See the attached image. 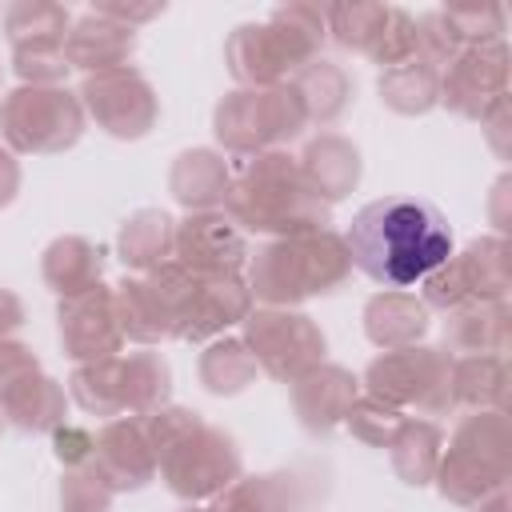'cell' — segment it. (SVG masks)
<instances>
[{
    "label": "cell",
    "instance_id": "cell-45",
    "mask_svg": "<svg viewBox=\"0 0 512 512\" xmlns=\"http://www.w3.org/2000/svg\"><path fill=\"white\" fill-rule=\"evenodd\" d=\"M92 12H100V16L116 20V24L136 28V24L152 20V16H160V12H164V4H92Z\"/></svg>",
    "mask_w": 512,
    "mask_h": 512
},
{
    "label": "cell",
    "instance_id": "cell-5",
    "mask_svg": "<svg viewBox=\"0 0 512 512\" xmlns=\"http://www.w3.org/2000/svg\"><path fill=\"white\" fill-rule=\"evenodd\" d=\"M512 468V428L504 412H476L464 416L448 440V452L436 464V484L452 504L472 508L488 492L508 484Z\"/></svg>",
    "mask_w": 512,
    "mask_h": 512
},
{
    "label": "cell",
    "instance_id": "cell-37",
    "mask_svg": "<svg viewBox=\"0 0 512 512\" xmlns=\"http://www.w3.org/2000/svg\"><path fill=\"white\" fill-rule=\"evenodd\" d=\"M4 28H8L12 48L16 44H36V40H64L68 36V12L60 4L20 0L4 12Z\"/></svg>",
    "mask_w": 512,
    "mask_h": 512
},
{
    "label": "cell",
    "instance_id": "cell-11",
    "mask_svg": "<svg viewBox=\"0 0 512 512\" xmlns=\"http://www.w3.org/2000/svg\"><path fill=\"white\" fill-rule=\"evenodd\" d=\"M244 344L260 372L280 384L300 380L316 364H324V332L312 316L292 308H260L244 320Z\"/></svg>",
    "mask_w": 512,
    "mask_h": 512
},
{
    "label": "cell",
    "instance_id": "cell-38",
    "mask_svg": "<svg viewBox=\"0 0 512 512\" xmlns=\"http://www.w3.org/2000/svg\"><path fill=\"white\" fill-rule=\"evenodd\" d=\"M12 68L24 84L36 88H52L68 76V60H64V40H36V44H16L12 48Z\"/></svg>",
    "mask_w": 512,
    "mask_h": 512
},
{
    "label": "cell",
    "instance_id": "cell-44",
    "mask_svg": "<svg viewBox=\"0 0 512 512\" xmlns=\"http://www.w3.org/2000/svg\"><path fill=\"white\" fill-rule=\"evenodd\" d=\"M32 372H40V360L32 356V348L20 340H0V392Z\"/></svg>",
    "mask_w": 512,
    "mask_h": 512
},
{
    "label": "cell",
    "instance_id": "cell-21",
    "mask_svg": "<svg viewBox=\"0 0 512 512\" xmlns=\"http://www.w3.org/2000/svg\"><path fill=\"white\" fill-rule=\"evenodd\" d=\"M312 504V488L296 472L268 476H236L208 512H304Z\"/></svg>",
    "mask_w": 512,
    "mask_h": 512
},
{
    "label": "cell",
    "instance_id": "cell-17",
    "mask_svg": "<svg viewBox=\"0 0 512 512\" xmlns=\"http://www.w3.org/2000/svg\"><path fill=\"white\" fill-rule=\"evenodd\" d=\"M88 464L104 476V484L112 492L144 488L156 476V452L140 428V416L136 420H108L96 432V452Z\"/></svg>",
    "mask_w": 512,
    "mask_h": 512
},
{
    "label": "cell",
    "instance_id": "cell-1",
    "mask_svg": "<svg viewBox=\"0 0 512 512\" xmlns=\"http://www.w3.org/2000/svg\"><path fill=\"white\" fill-rule=\"evenodd\" d=\"M344 244L352 268H360L368 280L408 288L452 256V228L428 200L384 196L352 216Z\"/></svg>",
    "mask_w": 512,
    "mask_h": 512
},
{
    "label": "cell",
    "instance_id": "cell-4",
    "mask_svg": "<svg viewBox=\"0 0 512 512\" xmlns=\"http://www.w3.org/2000/svg\"><path fill=\"white\" fill-rule=\"evenodd\" d=\"M320 44H324V8L284 4L268 16V24H240L228 36L224 60L244 88H272V84H288V76L312 64L320 56Z\"/></svg>",
    "mask_w": 512,
    "mask_h": 512
},
{
    "label": "cell",
    "instance_id": "cell-12",
    "mask_svg": "<svg viewBox=\"0 0 512 512\" xmlns=\"http://www.w3.org/2000/svg\"><path fill=\"white\" fill-rule=\"evenodd\" d=\"M76 96H80L84 112L116 140H140L160 116V100H156L152 84L128 64L88 76Z\"/></svg>",
    "mask_w": 512,
    "mask_h": 512
},
{
    "label": "cell",
    "instance_id": "cell-47",
    "mask_svg": "<svg viewBox=\"0 0 512 512\" xmlns=\"http://www.w3.org/2000/svg\"><path fill=\"white\" fill-rule=\"evenodd\" d=\"M16 192H20V164H16V156L8 148H0V208L12 204Z\"/></svg>",
    "mask_w": 512,
    "mask_h": 512
},
{
    "label": "cell",
    "instance_id": "cell-41",
    "mask_svg": "<svg viewBox=\"0 0 512 512\" xmlns=\"http://www.w3.org/2000/svg\"><path fill=\"white\" fill-rule=\"evenodd\" d=\"M380 68H396V64H408L416 60V20L404 12V8H388L384 16V28L368 52Z\"/></svg>",
    "mask_w": 512,
    "mask_h": 512
},
{
    "label": "cell",
    "instance_id": "cell-20",
    "mask_svg": "<svg viewBox=\"0 0 512 512\" xmlns=\"http://www.w3.org/2000/svg\"><path fill=\"white\" fill-rule=\"evenodd\" d=\"M296 164H300V176L308 180V188L324 204L344 200L356 188V180H360V148L352 140H344L340 132L316 136Z\"/></svg>",
    "mask_w": 512,
    "mask_h": 512
},
{
    "label": "cell",
    "instance_id": "cell-13",
    "mask_svg": "<svg viewBox=\"0 0 512 512\" xmlns=\"http://www.w3.org/2000/svg\"><path fill=\"white\" fill-rule=\"evenodd\" d=\"M508 96V48L504 40L464 44L440 72V100L468 120H484Z\"/></svg>",
    "mask_w": 512,
    "mask_h": 512
},
{
    "label": "cell",
    "instance_id": "cell-30",
    "mask_svg": "<svg viewBox=\"0 0 512 512\" xmlns=\"http://www.w3.org/2000/svg\"><path fill=\"white\" fill-rule=\"evenodd\" d=\"M288 84L300 92L304 112H308V124H332L348 108V100H352L348 72L340 64H332V60H320V56L312 64H304Z\"/></svg>",
    "mask_w": 512,
    "mask_h": 512
},
{
    "label": "cell",
    "instance_id": "cell-22",
    "mask_svg": "<svg viewBox=\"0 0 512 512\" xmlns=\"http://www.w3.org/2000/svg\"><path fill=\"white\" fill-rule=\"evenodd\" d=\"M112 292H116L124 340H136V344L176 340V316H172L164 292L152 284V276H124Z\"/></svg>",
    "mask_w": 512,
    "mask_h": 512
},
{
    "label": "cell",
    "instance_id": "cell-49",
    "mask_svg": "<svg viewBox=\"0 0 512 512\" xmlns=\"http://www.w3.org/2000/svg\"><path fill=\"white\" fill-rule=\"evenodd\" d=\"M0 424H4V416H0Z\"/></svg>",
    "mask_w": 512,
    "mask_h": 512
},
{
    "label": "cell",
    "instance_id": "cell-35",
    "mask_svg": "<svg viewBox=\"0 0 512 512\" xmlns=\"http://www.w3.org/2000/svg\"><path fill=\"white\" fill-rule=\"evenodd\" d=\"M120 368H124V412L128 416H148L164 408L172 372L160 352H128L120 356Z\"/></svg>",
    "mask_w": 512,
    "mask_h": 512
},
{
    "label": "cell",
    "instance_id": "cell-27",
    "mask_svg": "<svg viewBox=\"0 0 512 512\" xmlns=\"http://www.w3.org/2000/svg\"><path fill=\"white\" fill-rule=\"evenodd\" d=\"M0 416H8V424L24 432H52L56 424H64V388L52 376L32 372L0 392Z\"/></svg>",
    "mask_w": 512,
    "mask_h": 512
},
{
    "label": "cell",
    "instance_id": "cell-9",
    "mask_svg": "<svg viewBox=\"0 0 512 512\" xmlns=\"http://www.w3.org/2000/svg\"><path fill=\"white\" fill-rule=\"evenodd\" d=\"M240 448L236 440L200 420L196 428H188L180 440H172L160 456H156V468L164 476V484L180 496V500H208V496H220L236 476H240Z\"/></svg>",
    "mask_w": 512,
    "mask_h": 512
},
{
    "label": "cell",
    "instance_id": "cell-46",
    "mask_svg": "<svg viewBox=\"0 0 512 512\" xmlns=\"http://www.w3.org/2000/svg\"><path fill=\"white\" fill-rule=\"evenodd\" d=\"M20 324H24V304H20V296L8 292V288H0V340H8Z\"/></svg>",
    "mask_w": 512,
    "mask_h": 512
},
{
    "label": "cell",
    "instance_id": "cell-29",
    "mask_svg": "<svg viewBox=\"0 0 512 512\" xmlns=\"http://www.w3.org/2000/svg\"><path fill=\"white\" fill-rule=\"evenodd\" d=\"M440 444H444V436L432 420H400V428L388 440L392 472L412 488L428 484L440 464Z\"/></svg>",
    "mask_w": 512,
    "mask_h": 512
},
{
    "label": "cell",
    "instance_id": "cell-26",
    "mask_svg": "<svg viewBox=\"0 0 512 512\" xmlns=\"http://www.w3.org/2000/svg\"><path fill=\"white\" fill-rule=\"evenodd\" d=\"M40 272H44V284L52 292H60V300H64V296H76V292H88L100 284L104 252L84 236H56L44 248Z\"/></svg>",
    "mask_w": 512,
    "mask_h": 512
},
{
    "label": "cell",
    "instance_id": "cell-28",
    "mask_svg": "<svg viewBox=\"0 0 512 512\" xmlns=\"http://www.w3.org/2000/svg\"><path fill=\"white\" fill-rule=\"evenodd\" d=\"M176 252V220L160 208H140L124 220L120 228V260L124 268L136 272H152L160 264H168Z\"/></svg>",
    "mask_w": 512,
    "mask_h": 512
},
{
    "label": "cell",
    "instance_id": "cell-32",
    "mask_svg": "<svg viewBox=\"0 0 512 512\" xmlns=\"http://www.w3.org/2000/svg\"><path fill=\"white\" fill-rule=\"evenodd\" d=\"M380 100L400 116H424L432 104H440V72L408 60L380 72Z\"/></svg>",
    "mask_w": 512,
    "mask_h": 512
},
{
    "label": "cell",
    "instance_id": "cell-42",
    "mask_svg": "<svg viewBox=\"0 0 512 512\" xmlns=\"http://www.w3.org/2000/svg\"><path fill=\"white\" fill-rule=\"evenodd\" d=\"M448 24L456 28L460 44H488V40H500L504 32V8L500 4H480V8H444Z\"/></svg>",
    "mask_w": 512,
    "mask_h": 512
},
{
    "label": "cell",
    "instance_id": "cell-36",
    "mask_svg": "<svg viewBox=\"0 0 512 512\" xmlns=\"http://www.w3.org/2000/svg\"><path fill=\"white\" fill-rule=\"evenodd\" d=\"M384 16H388L384 4H332L324 8V28L336 36V44L368 56L384 28Z\"/></svg>",
    "mask_w": 512,
    "mask_h": 512
},
{
    "label": "cell",
    "instance_id": "cell-39",
    "mask_svg": "<svg viewBox=\"0 0 512 512\" xmlns=\"http://www.w3.org/2000/svg\"><path fill=\"white\" fill-rule=\"evenodd\" d=\"M400 420H404L400 408H392V404H384V400H376V396H356L352 408H348V416H344L348 432H352L356 440L372 444V448H388V440H392V432L400 428Z\"/></svg>",
    "mask_w": 512,
    "mask_h": 512
},
{
    "label": "cell",
    "instance_id": "cell-3",
    "mask_svg": "<svg viewBox=\"0 0 512 512\" xmlns=\"http://www.w3.org/2000/svg\"><path fill=\"white\" fill-rule=\"evenodd\" d=\"M248 292L268 308H292L308 296H328L352 276L344 236L332 228L304 236H276L248 252Z\"/></svg>",
    "mask_w": 512,
    "mask_h": 512
},
{
    "label": "cell",
    "instance_id": "cell-19",
    "mask_svg": "<svg viewBox=\"0 0 512 512\" xmlns=\"http://www.w3.org/2000/svg\"><path fill=\"white\" fill-rule=\"evenodd\" d=\"M132 48H136V32L128 24H116V20L100 16V12H88L64 36V60H68V68H84L88 76L124 68L128 56H132Z\"/></svg>",
    "mask_w": 512,
    "mask_h": 512
},
{
    "label": "cell",
    "instance_id": "cell-40",
    "mask_svg": "<svg viewBox=\"0 0 512 512\" xmlns=\"http://www.w3.org/2000/svg\"><path fill=\"white\" fill-rule=\"evenodd\" d=\"M112 488L104 484V476L84 464V468H68L60 480V508L64 512H108L112 508Z\"/></svg>",
    "mask_w": 512,
    "mask_h": 512
},
{
    "label": "cell",
    "instance_id": "cell-18",
    "mask_svg": "<svg viewBox=\"0 0 512 512\" xmlns=\"http://www.w3.org/2000/svg\"><path fill=\"white\" fill-rule=\"evenodd\" d=\"M360 392V380L340 368V364H316L312 372H304L300 380H292V408L296 420L308 432H332L336 424H344L352 400Z\"/></svg>",
    "mask_w": 512,
    "mask_h": 512
},
{
    "label": "cell",
    "instance_id": "cell-8",
    "mask_svg": "<svg viewBox=\"0 0 512 512\" xmlns=\"http://www.w3.org/2000/svg\"><path fill=\"white\" fill-rule=\"evenodd\" d=\"M368 396L392 408H416L424 416H440L452 404V356L444 348H396L380 352L364 368Z\"/></svg>",
    "mask_w": 512,
    "mask_h": 512
},
{
    "label": "cell",
    "instance_id": "cell-33",
    "mask_svg": "<svg viewBox=\"0 0 512 512\" xmlns=\"http://www.w3.org/2000/svg\"><path fill=\"white\" fill-rule=\"evenodd\" d=\"M256 360L248 352L244 340L236 336H224V340H212L204 352H200V384L212 392V396H236L244 392L252 380H256Z\"/></svg>",
    "mask_w": 512,
    "mask_h": 512
},
{
    "label": "cell",
    "instance_id": "cell-16",
    "mask_svg": "<svg viewBox=\"0 0 512 512\" xmlns=\"http://www.w3.org/2000/svg\"><path fill=\"white\" fill-rule=\"evenodd\" d=\"M248 312H252V292L240 276H196L176 340H192V344L212 340L224 328L244 324Z\"/></svg>",
    "mask_w": 512,
    "mask_h": 512
},
{
    "label": "cell",
    "instance_id": "cell-48",
    "mask_svg": "<svg viewBox=\"0 0 512 512\" xmlns=\"http://www.w3.org/2000/svg\"><path fill=\"white\" fill-rule=\"evenodd\" d=\"M472 512H508V488L488 492L484 500H476V504H472Z\"/></svg>",
    "mask_w": 512,
    "mask_h": 512
},
{
    "label": "cell",
    "instance_id": "cell-14",
    "mask_svg": "<svg viewBox=\"0 0 512 512\" xmlns=\"http://www.w3.org/2000/svg\"><path fill=\"white\" fill-rule=\"evenodd\" d=\"M56 316H60V344L76 364L108 360L124 344L116 292L104 288V284H96L88 292H76V296H64Z\"/></svg>",
    "mask_w": 512,
    "mask_h": 512
},
{
    "label": "cell",
    "instance_id": "cell-7",
    "mask_svg": "<svg viewBox=\"0 0 512 512\" xmlns=\"http://www.w3.org/2000/svg\"><path fill=\"white\" fill-rule=\"evenodd\" d=\"M84 132V104L76 92L52 84H20L0 100V136L12 152L52 156L80 140Z\"/></svg>",
    "mask_w": 512,
    "mask_h": 512
},
{
    "label": "cell",
    "instance_id": "cell-24",
    "mask_svg": "<svg viewBox=\"0 0 512 512\" xmlns=\"http://www.w3.org/2000/svg\"><path fill=\"white\" fill-rule=\"evenodd\" d=\"M228 184H232V172H228L224 156L212 148L180 152L168 172V188L188 212H216V204H224V196H228Z\"/></svg>",
    "mask_w": 512,
    "mask_h": 512
},
{
    "label": "cell",
    "instance_id": "cell-43",
    "mask_svg": "<svg viewBox=\"0 0 512 512\" xmlns=\"http://www.w3.org/2000/svg\"><path fill=\"white\" fill-rule=\"evenodd\" d=\"M52 452L64 468H84L96 452V436L84 424H56L52 428Z\"/></svg>",
    "mask_w": 512,
    "mask_h": 512
},
{
    "label": "cell",
    "instance_id": "cell-31",
    "mask_svg": "<svg viewBox=\"0 0 512 512\" xmlns=\"http://www.w3.org/2000/svg\"><path fill=\"white\" fill-rule=\"evenodd\" d=\"M508 396V364L504 356H452V404H472L488 412H504Z\"/></svg>",
    "mask_w": 512,
    "mask_h": 512
},
{
    "label": "cell",
    "instance_id": "cell-34",
    "mask_svg": "<svg viewBox=\"0 0 512 512\" xmlns=\"http://www.w3.org/2000/svg\"><path fill=\"white\" fill-rule=\"evenodd\" d=\"M68 392L88 416H120L124 412V368H120V356L76 364V372L68 380Z\"/></svg>",
    "mask_w": 512,
    "mask_h": 512
},
{
    "label": "cell",
    "instance_id": "cell-25",
    "mask_svg": "<svg viewBox=\"0 0 512 512\" xmlns=\"http://www.w3.org/2000/svg\"><path fill=\"white\" fill-rule=\"evenodd\" d=\"M448 356H504L508 352V304H472L456 308L444 324Z\"/></svg>",
    "mask_w": 512,
    "mask_h": 512
},
{
    "label": "cell",
    "instance_id": "cell-23",
    "mask_svg": "<svg viewBox=\"0 0 512 512\" xmlns=\"http://www.w3.org/2000/svg\"><path fill=\"white\" fill-rule=\"evenodd\" d=\"M364 332L376 348L396 352V348H412L424 332H428V308L424 300H416L412 292L400 288H384L364 304Z\"/></svg>",
    "mask_w": 512,
    "mask_h": 512
},
{
    "label": "cell",
    "instance_id": "cell-6",
    "mask_svg": "<svg viewBox=\"0 0 512 512\" xmlns=\"http://www.w3.org/2000/svg\"><path fill=\"white\" fill-rule=\"evenodd\" d=\"M308 128L304 100L292 84L272 88H236L216 104L212 132L236 156L276 152L280 144L296 140Z\"/></svg>",
    "mask_w": 512,
    "mask_h": 512
},
{
    "label": "cell",
    "instance_id": "cell-15",
    "mask_svg": "<svg viewBox=\"0 0 512 512\" xmlns=\"http://www.w3.org/2000/svg\"><path fill=\"white\" fill-rule=\"evenodd\" d=\"M172 260L192 276H240V268L248 264V244L224 212H192L176 228Z\"/></svg>",
    "mask_w": 512,
    "mask_h": 512
},
{
    "label": "cell",
    "instance_id": "cell-10",
    "mask_svg": "<svg viewBox=\"0 0 512 512\" xmlns=\"http://www.w3.org/2000/svg\"><path fill=\"white\" fill-rule=\"evenodd\" d=\"M508 244L504 236L472 240L456 260L448 256L440 268L424 276V308H472V304H500L508 296Z\"/></svg>",
    "mask_w": 512,
    "mask_h": 512
},
{
    "label": "cell",
    "instance_id": "cell-2",
    "mask_svg": "<svg viewBox=\"0 0 512 512\" xmlns=\"http://www.w3.org/2000/svg\"><path fill=\"white\" fill-rule=\"evenodd\" d=\"M228 220L264 236H304L328 228V204L308 188L288 152H260L240 164L224 196Z\"/></svg>",
    "mask_w": 512,
    "mask_h": 512
}]
</instances>
